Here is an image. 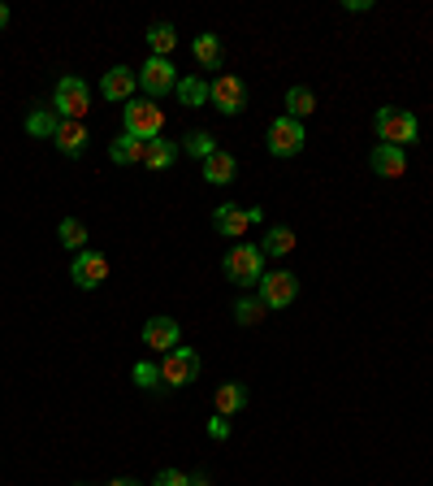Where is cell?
Instances as JSON below:
<instances>
[{"instance_id":"6da1fadb","label":"cell","mask_w":433,"mask_h":486,"mask_svg":"<svg viewBox=\"0 0 433 486\" xmlns=\"http://www.w3.org/2000/svg\"><path fill=\"white\" fill-rule=\"evenodd\" d=\"M221 269H226V278L235 287H260V278H264V252H260V243H235L226 252Z\"/></svg>"},{"instance_id":"7a4b0ae2","label":"cell","mask_w":433,"mask_h":486,"mask_svg":"<svg viewBox=\"0 0 433 486\" xmlns=\"http://www.w3.org/2000/svg\"><path fill=\"white\" fill-rule=\"evenodd\" d=\"M373 131H377V139L382 144H394V148H408V144H416L420 139V117L411 109H377V117H373Z\"/></svg>"},{"instance_id":"3957f363","label":"cell","mask_w":433,"mask_h":486,"mask_svg":"<svg viewBox=\"0 0 433 486\" xmlns=\"http://www.w3.org/2000/svg\"><path fill=\"white\" fill-rule=\"evenodd\" d=\"M122 122H126L130 139H139V144H152V139H161V131H165V113H161V105H152L148 96L143 100H130L126 109H122Z\"/></svg>"},{"instance_id":"277c9868","label":"cell","mask_w":433,"mask_h":486,"mask_svg":"<svg viewBox=\"0 0 433 486\" xmlns=\"http://www.w3.org/2000/svg\"><path fill=\"white\" fill-rule=\"evenodd\" d=\"M208 105H216V113H226V117H238L252 105V91H247V83L238 74H216L208 83Z\"/></svg>"},{"instance_id":"5b68a950","label":"cell","mask_w":433,"mask_h":486,"mask_svg":"<svg viewBox=\"0 0 433 486\" xmlns=\"http://www.w3.org/2000/svg\"><path fill=\"white\" fill-rule=\"evenodd\" d=\"M52 105H57V117L61 122H83V113L91 109V91L78 74H65L57 91H52Z\"/></svg>"},{"instance_id":"8992f818","label":"cell","mask_w":433,"mask_h":486,"mask_svg":"<svg viewBox=\"0 0 433 486\" xmlns=\"http://www.w3.org/2000/svg\"><path fill=\"white\" fill-rule=\"evenodd\" d=\"M264 144H269V153L278 156V161H286V156H299L303 144H308V135H303V122H295V117H273L269 122V135H264Z\"/></svg>"},{"instance_id":"52a82bcc","label":"cell","mask_w":433,"mask_h":486,"mask_svg":"<svg viewBox=\"0 0 433 486\" xmlns=\"http://www.w3.org/2000/svg\"><path fill=\"white\" fill-rule=\"evenodd\" d=\"M252 221H264V209H247V204H216L213 213V230L216 235H226V239H243L247 230H252Z\"/></svg>"},{"instance_id":"ba28073f","label":"cell","mask_w":433,"mask_h":486,"mask_svg":"<svg viewBox=\"0 0 433 486\" xmlns=\"http://www.w3.org/2000/svg\"><path fill=\"white\" fill-rule=\"evenodd\" d=\"M199 378V352L195 348H173V352L161 356V382L165 387H187V382H195Z\"/></svg>"},{"instance_id":"9c48e42d","label":"cell","mask_w":433,"mask_h":486,"mask_svg":"<svg viewBox=\"0 0 433 486\" xmlns=\"http://www.w3.org/2000/svg\"><path fill=\"white\" fill-rule=\"evenodd\" d=\"M295 295H299V278H295L290 269H273V274L260 278V300H264V309H286V304H295Z\"/></svg>"},{"instance_id":"30bf717a","label":"cell","mask_w":433,"mask_h":486,"mask_svg":"<svg viewBox=\"0 0 433 486\" xmlns=\"http://www.w3.org/2000/svg\"><path fill=\"white\" fill-rule=\"evenodd\" d=\"M139 88L148 91V100H156V96H170V91L178 88V70H173L170 57H148V61H143V70H139Z\"/></svg>"},{"instance_id":"8fae6325","label":"cell","mask_w":433,"mask_h":486,"mask_svg":"<svg viewBox=\"0 0 433 486\" xmlns=\"http://www.w3.org/2000/svg\"><path fill=\"white\" fill-rule=\"evenodd\" d=\"M69 278H74V287L78 291H96L108 278V257L105 252H96V248L78 252V257H74V266H69Z\"/></svg>"},{"instance_id":"7c38bea8","label":"cell","mask_w":433,"mask_h":486,"mask_svg":"<svg viewBox=\"0 0 433 486\" xmlns=\"http://www.w3.org/2000/svg\"><path fill=\"white\" fill-rule=\"evenodd\" d=\"M178 343H182V331H178L173 317H148V322H143V348H148V352L165 356V352H173Z\"/></svg>"},{"instance_id":"4fadbf2b","label":"cell","mask_w":433,"mask_h":486,"mask_svg":"<svg viewBox=\"0 0 433 486\" xmlns=\"http://www.w3.org/2000/svg\"><path fill=\"white\" fill-rule=\"evenodd\" d=\"M368 165H373V174H382V178H403L408 174V148L377 144V148L368 153Z\"/></svg>"},{"instance_id":"5bb4252c","label":"cell","mask_w":433,"mask_h":486,"mask_svg":"<svg viewBox=\"0 0 433 486\" xmlns=\"http://www.w3.org/2000/svg\"><path fill=\"white\" fill-rule=\"evenodd\" d=\"M134 88H139V74L126 66H113L100 79V91H105V100H117V105H130L134 100Z\"/></svg>"},{"instance_id":"9a60e30c","label":"cell","mask_w":433,"mask_h":486,"mask_svg":"<svg viewBox=\"0 0 433 486\" xmlns=\"http://www.w3.org/2000/svg\"><path fill=\"white\" fill-rule=\"evenodd\" d=\"M235 178H238V161L230 153H221V148H216V153L204 161V182H213V187H230Z\"/></svg>"},{"instance_id":"2e32d148","label":"cell","mask_w":433,"mask_h":486,"mask_svg":"<svg viewBox=\"0 0 433 486\" xmlns=\"http://www.w3.org/2000/svg\"><path fill=\"white\" fill-rule=\"evenodd\" d=\"M247 387H243V382H221V387H216V417H235V413H243V408H247Z\"/></svg>"},{"instance_id":"e0dca14e","label":"cell","mask_w":433,"mask_h":486,"mask_svg":"<svg viewBox=\"0 0 433 486\" xmlns=\"http://www.w3.org/2000/svg\"><path fill=\"white\" fill-rule=\"evenodd\" d=\"M52 144H57L65 156H83L87 153V126L83 122H61L57 135H52Z\"/></svg>"},{"instance_id":"ac0fdd59","label":"cell","mask_w":433,"mask_h":486,"mask_svg":"<svg viewBox=\"0 0 433 486\" xmlns=\"http://www.w3.org/2000/svg\"><path fill=\"white\" fill-rule=\"evenodd\" d=\"M178 156H182V148H178L173 139H152L148 153H143V165H148V170H170Z\"/></svg>"},{"instance_id":"d6986e66","label":"cell","mask_w":433,"mask_h":486,"mask_svg":"<svg viewBox=\"0 0 433 486\" xmlns=\"http://www.w3.org/2000/svg\"><path fill=\"white\" fill-rule=\"evenodd\" d=\"M195 61H199V66L204 70H221V57H226V52H221V40H216L213 31H204V35H195Z\"/></svg>"},{"instance_id":"ffe728a7","label":"cell","mask_w":433,"mask_h":486,"mask_svg":"<svg viewBox=\"0 0 433 486\" xmlns=\"http://www.w3.org/2000/svg\"><path fill=\"white\" fill-rule=\"evenodd\" d=\"M143 153H148V144H139V139H130V135L113 139V148H108L113 165H143Z\"/></svg>"},{"instance_id":"44dd1931","label":"cell","mask_w":433,"mask_h":486,"mask_svg":"<svg viewBox=\"0 0 433 486\" xmlns=\"http://www.w3.org/2000/svg\"><path fill=\"white\" fill-rule=\"evenodd\" d=\"M290 248H295V230H290V226H269L264 239H260V252H264V257H286Z\"/></svg>"},{"instance_id":"7402d4cb","label":"cell","mask_w":433,"mask_h":486,"mask_svg":"<svg viewBox=\"0 0 433 486\" xmlns=\"http://www.w3.org/2000/svg\"><path fill=\"white\" fill-rule=\"evenodd\" d=\"M173 96H178L187 109H199V105H208V83H204L199 74H191V79H178Z\"/></svg>"},{"instance_id":"603a6c76","label":"cell","mask_w":433,"mask_h":486,"mask_svg":"<svg viewBox=\"0 0 433 486\" xmlns=\"http://www.w3.org/2000/svg\"><path fill=\"white\" fill-rule=\"evenodd\" d=\"M173 48H178V31L170 23L148 26V57H170Z\"/></svg>"},{"instance_id":"cb8c5ba5","label":"cell","mask_w":433,"mask_h":486,"mask_svg":"<svg viewBox=\"0 0 433 486\" xmlns=\"http://www.w3.org/2000/svg\"><path fill=\"white\" fill-rule=\"evenodd\" d=\"M308 113H317V96H312V88H290L286 91V117H308Z\"/></svg>"},{"instance_id":"d4e9b609","label":"cell","mask_w":433,"mask_h":486,"mask_svg":"<svg viewBox=\"0 0 433 486\" xmlns=\"http://www.w3.org/2000/svg\"><path fill=\"white\" fill-rule=\"evenodd\" d=\"M57 239H61L65 248H69V252L78 257V252H87V226H83L78 218H65L61 226H57Z\"/></svg>"},{"instance_id":"484cf974","label":"cell","mask_w":433,"mask_h":486,"mask_svg":"<svg viewBox=\"0 0 433 486\" xmlns=\"http://www.w3.org/2000/svg\"><path fill=\"white\" fill-rule=\"evenodd\" d=\"M264 300H260V295H243V300H238L235 304V322L238 326H260V322H264Z\"/></svg>"},{"instance_id":"4316f807","label":"cell","mask_w":433,"mask_h":486,"mask_svg":"<svg viewBox=\"0 0 433 486\" xmlns=\"http://www.w3.org/2000/svg\"><path fill=\"white\" fill-rule=\"evenodd\" d=\"M57 126H61V117H57V113H48V109H35L31 117H26V131L35 135V139H52Z\"/></svg>"},{"instance_id":"83f0119b","label":"cell","mask_w":433,"mask_h":486,"mask_svg":"<svg viewBox=\"0 0 433 486\" xmlns=\"http://www.w3.org/2000/svg\"><path fill=\"white\" fill-rule=\"evenodd\" d=\"M182 153L187 156H199V161H208V156L216 153V139L208 131H191L187 139H182Z\"/></svg>"},{"instance_id":"f1b7e54d","label":"cell","mask_w":433,"mask_h":486,"mask_svg":"<svg viewBox=\"0 0 433 486\" xmlns=\"http://www.w3.org/2000/svg\"><path fill=\"white\" fill-rule=\"evenodd\" d=\"M130 374H134V387H143V391H156L161 387V365H152V360H139Z\"/></svg>"},{"instance_id":"f546056e","label":"cell","mask_w":433,"mask_h":486,"mask_svg":"<svg viewBox=\"0 0 433 486\" xmlns=\"http://www.w3.org/2000/svg\"><path fill=\"white\" fill-rule=\"evenodd\" d=\"M152 486H191V478H187L182 469H161V473H156V482H152Z\"/></svg>"},{"instance_id":"4dcf8cb0","label":"cell","mask_w":433,"mask_h":486,"mask_svg":"<svg viewBox=\"0 0 433 486\" xmlns=\"http://www.w3.org/2000/svg\"><path fill=\"white\" fill-rule=\"evenodd\" d=\"M208 439H216V443L230 439V421H226V417H213V421H208Z\"/></svg>"},{"instance_id":"1f68e13d","label":"cell","mask_w":433,"mask_h":486,"mask_svg":"<svg viewBox=\"0 0 433 486\" xmlns=\"http://www.w3.org/2000/svg\"><path fill=\"white\" fill-rule=\"evenodd\" d=\"M5 26H9V5L0 0V31H5Z\"/></svg>"},{"instance_id":"d6a6232c","label":"cell","mask_w":433,"mask_h":486,"mask_svg":"<svg viewBox=\"0 0 433 486\" xmlns=\"http://www.w3.org/2000/svg\"><path fill=\"white\" fill-rule=\"evenodd\" d=\"M108 486H143V482H134V478H117V482H108Z\"/></svg>"},{"instance_id":"836d02e7","label":"cell","mask_w":433,"mask_h":486,"mask_svg":"<svg viewBox=\"0 0 433 486\" xmlns=\"http://www.w3.org/2000/svg\"><path fill=\"white\" fill-rule=\"evenodd\" d=\"M191 486H208V473H195V478H191Z\"/></svg>"},{"instance_id":"e575fe53","label":"cell","mask_w":433,"mask_h":486,"mask_svg":"<svg viewBox=\"0 0 433 486\" xmlns=\"http://www.w3.org/2000/svg\"><path fill=\"white\" fill-rule=\"evenodd\" d=\"M78 486H83V482H78Z\"/></svg>"}]
</instances>
